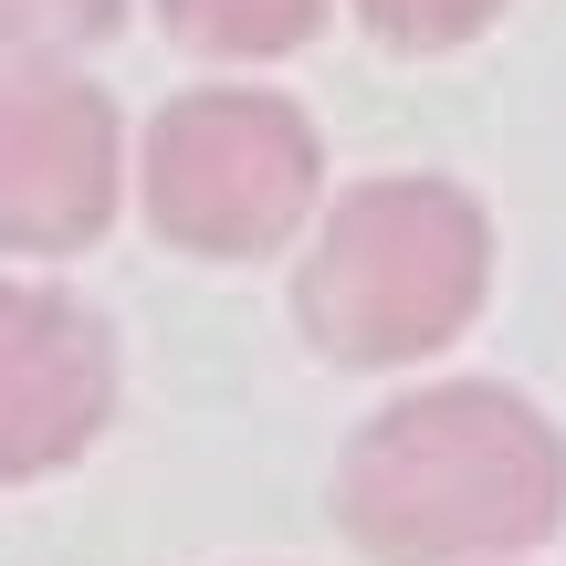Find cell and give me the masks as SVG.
Segmentation results:
<instances>
[{
	"instance_id": "obj_8",
	"label": "cell",
	"mask_w": 566,
	"mask_h": 566,
	"mask_svg": "<svg viewBox=\"0 0 566 566\" xmlns=\"http://www.w3.org/2000/svg\"><path fill=\"white\" fill-rule=\"evenodd\" d=\"M346 11L378 42H399V53H451V42H472L504 0H346Z\"/></svg>"
},
{
	"instance_id": "obj_7",
	"label": "cell",
	"mask_w": 566,
	"mask_h": 566,
	"mask_svg": "<svg viewBox=\"0 0 566 566\" xmlns=\"http://www.w3.org/2000/svg\"><path fill=\"white\" fill-rule=\"evenodd\" d=\"M126 21V0H0V53H84Z\"/></svg>"
},
{
	"instance_id": "obj_2",
	"label": "cell",
	"mask_w": 566,
	"mask_h": 566,
	"mask_svg": "<svg viewBox=\"0 0 566 566\" xmlns=\"http://www.w3.org/2000/svg\"><path fill=\"white\" fill-rule=\"evenodd\" d=\"M493 283V231L451 179H367L325 210L294 273V325L336 367L441 357Z\"/></svg>"
},
{
	"instance_id": "obj_3",
	"label": "cell",
	"mask_w": 566,
	"mask_h": 566,
	"mask_svg": "<svg viewBox=\"0 0 566 566\" xmlns=\"http://www.w3.org/2000/svg\"><path fill=\"white\" fill-rule=\"evenodd\" d=\"M315 179L325 147L304 105L252 95V84H200L147 126V221L200 263H263L273 242H294L315 210Z\"/></svg>"
},
{
	"instance_id": "obj_4",
	"label": "cell",
	"mask_w": 566,
	"mask_h": 566,
	"mask_svg": "<svg viewBox=\"0 0 566 566\" xmlns=\"http://www.w3.org/2000/svg\"><path fill=\"white\" fill-rule=\"evenodd\" d=\"M126 189V137L105 84L63 63H0V252L105 242Z\"/></svg>"
},
{
	"instance_id": "obj_6",
	"label": "cell",
	"mask_w": 566,
	"mask_h": 566,
	"mask_svg": "<svg viewBox=\"0 0 566 566\" xmlns=\"http://www.w3.org/2000/svg\"><path fill=\"white\" fill-rule=\"evenodd\" d=\"M158 21L210 63H273L325 32V0H158Z\"/></svg>"
},
{
	"instance_id": "obj_5",
	"label": "cell",
	"mask_w": 566,
	"mask_h": 566,
	"mask_svg": "<svg viewBox=\"0 0 566 566\" xmlns=\"http://www.w3.org/2000/svg\"><path fill=\"white\" fill-rule=\"evenodd\" d=\"M116 409V336L53 283H0V483L63 472Z\"/></svg>"
},
{
	"instance_id": "obj_1",
	"label": "cell",
	"mask_w": 566,
	"mask_h": 566,
	"mask_svg": "<svg viewBox=\"0 0 566 566\" xmlns=\"http://www.w3.org/2000/svg\"><path fill=\"white\" fill-rule=\"evenodd\" d=\"M336 514L378 566L525 556L566 525V441L514 388H420L346 441Z\"/></svg>"
}]
</instances>
